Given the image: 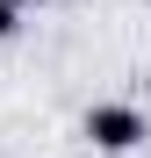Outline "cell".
<instances>
[{"mask_svg":"<svg viewBox=\"0 0 151 158\" xmlns=\"http://www.w3.org/2000/svg\"><path fill=\"white\" fill-rule=\"evenodd\" d=\"M79 137L101 158H130L137 144H151V115L137 108V101H94V108L79 115Z\"/></svg>","mask_w":151,"mask_h":158,"instance_id":"cell-1","label":"cell"},{"mask_svg":"<svg viewBox=\"0 0 151 158\" xmlns=\"http://www.w3.org/2000/svg\"><path fill=\"white\" fill-rule=\"evenodd\" d=\"M7 36H22V7H15V0H0V43H7Z\"/></svg>","mask_w":151,"mask_h":158,"instance_id":"cell-2","label":"cell"},{"mask_svg":"<svg viewBox=\"0 0 151 158\" xmlns=\"http://www.w3.org/2000/svg\"><path fill=\"white\" fill-rule=\"evenodd\" d=\"M15 7H22V15H29V7H50V0H15Z\"/></svg>","mask_w":151,"mask_h":158,"instance_id":"cell-3","label":"cell"}]
</instances>
